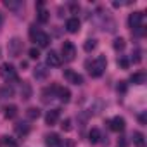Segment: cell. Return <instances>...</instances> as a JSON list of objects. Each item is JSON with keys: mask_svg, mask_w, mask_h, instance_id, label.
Listing matches in <instances>:
<instances>
[{"mask_svg": "<svg viewBox=\"0 0 147 147\" xmlns=\"http://www.w3.org/2000/svg\"><path fill=\"white\" fill-rule=\"evenodd\" d=\"M118 147H126V140H125V138L118 140Z\"/></svg>", "mask_w": 147, "mask_h": 147, "instance_id": "836d02e7", "label": "cell"}, {"mask_svg": "<svg viewBox=\"0 0 147 147\" xmlns=\"http://www.w3.org/2000/svg\"><path fill=\"white\" fill-rule=\"evenodd\" d=\"M16 133L21 135V137L28 135V133H30V125H26V123H18V125H16Z\"/></svg>", "mask_w": 147, "mask_h": 147, "instance_id": "ac0fdd59", "label": "cell"}, {"mask_svg": "<svg viewBox=\"0 0 147 147\" xmlns=\"http://www.w3.org/2000/svg\"><path fill=\"white\" fill-rule=\"evenodd\" d=\"M23 52V40L14 36L11 42H9V55L12 57H19V54Z\"/></svg>", "mask_w": 147, "mask_h": 147, "instance_id": "8992f818", "label": "cell"}, {"mask_svg": "<svg viewBox=\"0 0 147 147\" xmlns=\"http://www.w3.org/2000/svg\"><path fill=\"white\" fill-rule=\"evenodd\" d=\"M113 47H114L116 50H123V49H125V40H123V38H116L114 43H113Z\"/></svg>", "mask_w": 147, "mask_h": 147, "instance_id": "484cf974", "label": "cell"}, {"mask_svg": "<svg viewBox=\"0 0 147 147\" xmlns=\"http://www.w3.org/2000/svg\"><path fill=\"white\" fill-rule=\"evenodd\" d=\"M61 62H62V57H61L55 50H50V52L47 54V66L57 67V66H61Z\"/></svg>", "mask_w": 147, "mask_h": 147, "instance_id": "9c48e42d", "label": "cell"}, {"mask_svg": "<svg viewBox=\"0 0 147 147\" xmlns=\"http://www.w3.org/2000/svg\"><path fill=\"white\" fill-rule=\"evenodd\" d=\"M0 76H2L5 82H12V80H18V71L12 64L9 62H4L0 66Z\"/></svg>", "mask_w": 147, "mask_h": 147, "instance_id": "3957f363", "label": "cell"}, {"mask_svg": "<svg viewBox=\"0 0 147 147\" xmlns=\"http://www.w3.org/2000/svg\"><path fill=\"white\" fill-rule=\"evenodd\" d=\"M21 95H23V99L24 100H28L30 97H31V85L30 83H23V88H21Z\"/></svg>", "mask_w": 147, "mask_h": 147, "instance_id": "44dd1931", "label": "cell"}, {"mask_svg": "<svg viewBox=\"0 0 147 147\" xmlns=\"http://www.w3.org/2000/svg\"><path fill=\"white\" fill-rule=\"evenodd\" d=\"M61 128H62L64 131H71V130H73V126H71V119H69V118L64 119V121L61 123Z\"/></svg>", "mask_w": 147, "mask_h": 147, "instance_id": "4316f807", "label": "cell"}, {"mask_svg": "<svg viewBox=\"0 0 147 147\" xmlns=\"http://www.w3.org/2000/svg\"><path fill=\"white\" fill-rule=\"evenodd\" d=\"M100 130H97V128H92L90 130V133H88V140L92 142V144H97V142H100Z\"/></svg>", "mask_w": 147, "mask_h": 147, "instance_id": "d6986e66", "label": "cell"}, {"mask_svg": "<svg viewBox=\"0 0 147 147\" xmlns=\"http://www.w3.org/2000/svg\"><path fill=\"white\" fill-rule=\"evenodd\" d=\"M57 147H75V140H71V138H61V142H59Z\"/></svg>", "mask_w": 147, "mask_h": 147, "instance_id": "d4e9b609", "label": "cell"}, {"mask_svg": "<svg viewBox=\"0 0 147 147\" xmlns=\"http://www.w3.org/2000/svg\"><path fill=\"white\" fill-rule=\"evenodd\" d=\"M131 61H133V62H140V61H142V52H140L138 49L131 54Z\"/></svg>", "mask_w": 147, "mask_h": 147, "instance_id": "f546056e", "label": "cell"}, {"mask_svg": "<svg viewBox=\"0 0 147 147\" xmlns=\"http://www.w3.org/2000/svg\"><path fill=\"white\" fill-rule=\"evenodd\" d=\"M2 24H4V14H0V30H2Z\"/></svg>", "mask_w": 147, "mask_h": 147, "instance_id": "d590c367", "label": "cell"}, {"mask_svg": "<svg viewBox=\"0 0 147 147\" xmlns=\"http://www.w3.org/2000/svg\"><path fill=\"white\" fill-rule=\"evenodd\" d=\"M55 97H57L61 102L67 104V102L71 100V92H69L67 88H64V87H57V90H55Z\"/></svg>", "mask_w": 147, "mask_h": 147, "instance_id": "30bf717a", "label": "cell"}, {"mask_svg": "<svg viewBox=\"0 0 147 147\" xmlns=\"http://www.w3.org/2000/svg\"><path fill=\"white\" fill-rule=\"evenodd\" d=\"M36 19H38V23H47V21L50 19V12L42 7V9L36 11Z\"/></svg>", "mask_w": 147, "mask_h": 147, "instance_id": "e0dca14e", "label": "cell"}, {"mask_svg": "<svg viewBox=\"0 0 147 147\" xmlns=\"http://www.w3.org/2000/svg\"><path fill=\"white\" fill-rule=\"evenodd\" d=\"M131 138H133V144H135L137 147H144V144H145V137H144L142 131H133V133H131Z\"/></svg>", "mask_w": 147, "mask_h": 147, "instance_id": "9a60e30c", "label": "cell"}, {"mask_svg": "<svg viewBox=\"0 0 147 147\" xmlns=\"http://www.w3.org/2000/svg\"><path fill=\"white\" fill-rule=\"evenodd\" d=\"M118 92H126V83H125V82H119V85H118Z\"/></svg>", "mask_w": 147, "mask_h": 147, "instance_id": "d6a6232c", "label": "cell"}, {"mask_svg": "<svg viewBox=\"0 0 147 147\" xmlns=\"http://www.w3.org/2000/svg\"><path fill=\"white\" fill-rule=\"evenodd\" d=\"M97 47V42L94 40V38H90V40H87L85 42V45H83V49H85V52H92L94 49Z\"/></svg>", "mask_w": 147, "mask_h": 147, "instance_id": "cb8c5ba5", "label": "cell"}, {"mask_svg": "<svg viewBox=\"0 0 147 147\" xmlns=\"http://www.w3.org/2000/svg\"><path fill=\"white\" fill-rule=\"evenodd\" d=\"M2 142H4L7 147H18V145H16V142H14L11 137H2Z\"/></svg>", "mask_w": 147, "mask_h": 147, "instance_id": "4dcf8cb0", "label": "cell"}, {"mask_svg": "<svg viewBox=\"0 0 147 147\" xmlns=\"http://www.w3.org/2000/svg\"><path fill=\"white\" fill-rule=\"evenodd\" d=\"M66 30L69 33H78L80 31V19L78 18H69L66 21Z\"/></svg>", "mask_w": 147, "mask_h": 147, "instance_id": "7c38bea8", "label": "cell"}, {"mask_svg": "<svg viewBox=\"0 0 147 147\" xmlns=\"http://www.w3.org/2000/svg\"><path fill=\"white\" fill-rule=\"evenodd\" d=\"M59 142H61V137H59L57 133H49V135H45V145H47V147H57Z\"/></svg>", "mask_w": 147, "mask_h": 147, "instance_id": "5bb4252c", "label": "cell"}, {"mask_svg": "<svg viewBox=\"0 0 147 147\" xmlns=\"http://www.w3.org/2000/svg\"><path fill=\"white\" fill-rule=\"evenodd\" d=\"M59 116H61V109H50L47 114H45V123L47 125H55L59 121Z\"/></svg>", "mask_w": 147, "mask_h": 147, "instance_id": "8fae6325", "label": "cell"}, {"mask_svg": "<svg viewBox=\"0 0 147 147\" xmlns=\"http://www.w3.org/2000/svg\"><path fill=\"white\" fill-rule=\"evenodd\" d=\"M33 76H35L36 80H45V78L49 76V69H47V66H43V64L36 66L35 71H33Z\"/></svg>", "mask_w": 147, "mask_h": 147, "instance_id": "4fadbf2b", "label": "cell"}, {"mask_svg": "<svg viewBox=\"0 0 147 147\" xmlns=\"http://www.w3.org/2000/svg\"><path fill=\"white\" fill-rule=\"evenodd\" d=\"M142 23H144V14H142V12H133V14H130V18H128V26H130L133 31H138L140 35L144 33V31H142Z\"/></svg>", "mask_w": 147, "mask_h": 147, "instance_id": "277c9868", "label": "cell"}, {"mask_svg": "<svg viewBox=\"0 0 147 147\" xmlns=\"http://www.w3.org/2000/svg\"><path fill=\"white\" fill-rule=\"evenodd\" d=\"M30 36H31V40H33V42H36L40 47H49V43H50V36H49L45 31L36 30L35 26H31V28H30Z\"/></svg>", "mask_w": 147, "mask_h": 147, "instance_id": "7a4b0ae2", "label": "cell"}, {"mask_svg": "<svg viewBox=\"0 0 147 147\" xmlns=\"http://www.w3.org/2000/svg\"><path fill=\"white\" fill-rule=\"evenodd\" d=\"M109 126H111V130L113 131H123L125 130V126H126V121H125V118H121V116H116V118H113L111 121H109Z\"/></svg>", "mask_w": 147, "mask_h": 147, "instance_id": "ba28073f", "label": "cell"}, {"mask_svg": "<svg viewBox=\"0 0 147 147\" xmlns=\"http://www.w3.org/2000/svg\"><path fill=\"white\" fill-rule=\"evenodd\" d=\"M26 116H28V119H38L40 118V109L38 107H30L26 111Z\"/></svg>", "mask_w": 147, "mask_h": 147, "instance_id": "7402d4cb", "label": "cell"}, {"mask_svg": "<svg viewBox=\"0 0 147 147\" xmlns=\"http://www.w3.org/2000/svg\"><path fill=\"white\" fill-rule=\"evenodd\" d=\"M106 66H107V59L106 55H99L95 61H88L87 62V67H88V73L94 76V78H100L104 75V71H106Z\"/></svg>", "mask_w": 147, "mask_h": 147, "instance_id": "6da1fadb", "label": "cell"}, {"mask_svg": "<svg viewBox=\"0 0 147 147\" xmlns=\"http://www.w3.org/2000/svg\"><path fill=\"white\" fill-rule=\"evenodd\" d=\"M61 57H64V61H75V57H76L75 43H73V42H64L62 43V55Z\"/></svg>", "mask_w": 147, "mask_h": 147, "instance_id": "5b68a950", "label": "cell"}, {"mask_svg": "<svg viewBox=\"0 0 147 147\" xmlns=\"http://www.w3.org/2000/svg\"><path fill=\"white\" fill-rule=\"evenodd\" d=\"M28 54H30V57H31V59H38V57H40V50H38L36 47H31Z\"/></svg>", "mask_w": 147, "mask_h": 147, "instance_id": "f1b7e54d", "label": "cell"}, {"mask_svg": "<svg viewBox=\"0 0 147 147\" xmlns=\"http://www.w3.org/2000/svg\"><path fill=\"white\" fill-rule=\"evenodd\" d=\"M145 78H147L145 73L140 71V73H133V75L130 76V82L131 83H137V85H142V83H145Z\"/></svg>", "mask_w": 147, "mask_h": 147, "instance_id": "2e32d148", "label": "cell"}, {"mask_svg": "<svg viewBox=\"0 0 147 147\" xmlns=\"http://www.w3.org/2000/svg\"><path fill=\"white\" fill-rule=\"evenodd\" d=\"M138 119H140V123L144 125V123H145V114H140V118H138Z\"/></svg>", "mask_w": 147, "mask_h": 147, "instance_id": "e575fe53", "label": "cell"}, {"mask_svg": "<svg viewBox=\"0 0 147 147\" xmlns=\"http://www.w3.org/2000/svg\"><path fill=\"white\" fill-rule=\"evenodd\" d=\"M118 64H119L123 69H126V67H128V61H126L125 57H119V59H118Z\"/></svg>", "mask_w": 147, "mask_h": 147, "instance_id": "1f68e13d", "label": "cell"}, {"mask_svg": "<svg viewBox=\"0 0 147 147\" xmlns=\"http://www.w3.org/2000/svg\"><path fill=\"white\" fill-rule=\"evenodd\" d=\"M14 95V88L12 87H2V88H0V97H12Z\"/></svg>", "mask_w": 147, "mask_h": 147, "instance_id": "603a6c76", "label": "cell"}, {"mask_svg": "<svg viewBox=\"0 0 147 147\" xmlns=\"http://www.w3.org/2000/svg\"><path fill=\"white\" fill-rule=\"evenodd\" d=\"M64 78L73 85H82L83 83V76L78 75V73L73 71V69H64Z\"/></svg>", "mask_w": 147, "mask_h": 147, "instance_id": "52a82bcc", "label": "cell"}, {"mask_svg": "<svg viewBox=\"0 0 147 147\" xmlns=\"http://www.w3.org/2000/svg\"><path fill=\"white\" fill-rule=\"evenodd\" d=\"M4 5H5V7H9V9H18V7H21L23 4H21V2H11V0H5Z\"/></svg>", "mask_w": 147, "mask_h": 147, "instance_id": "83f0119b", "label": "cell"}, {"mask_svg": "<svg viewBox=\"0 0 147 147\" xmlns=\"http://www.w3.org/2000/svg\"><path fill=\"white\" fill-rule=\"evenodd\" d=\"M4 116H5L7 119H14V118L18 116V107H16V106H7Z\"/></svg>", "mask_w": 147, "mask_h": 147, "instance_id": "ffe728a7", "label": "cell"}]
</instances>
